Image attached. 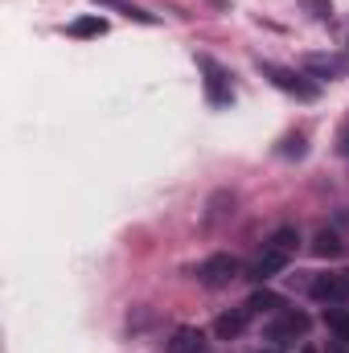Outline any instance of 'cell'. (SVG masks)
Returning a JSON list of instances; mask_svg holds the SVG:
<instances>
[{"label": "cell", "instance_id": "1", "mask_svg": "<svg viewBox=\"0 0 349 353\" xmlns=\"http://www.w3.org/2000/svg\"><path fill=\"white\" fill-rule=\"evenodd\" d=\"M296 247H300V234H296V226H279L267 243H263V251L251 259V267L243 271L251 283H267V279H275L279 271H288L292 263V255H296Z\"/></svg>", "mask_w": 349, "mask_h": 353}, {"label": "cell", "instance_id": "2", "mask_svg": "<svg viewBox=\"0 0 349 353\" xmlns=\"http://www.w3.org/2000/svg\"><path fill=\"white\" fill-rule=\"evenodd\" d=\"M259 66V74L271 83V87H279L283 94H296V99H304V103H312L317 94H321V83L317 79H308L304 70H292V66H275V62H255Z\"/></svg>", "mask_w": 349, "mask_h": 353}, {"label": "cell", "instance_id": "3", "mask_svg": "<svg viewBox=\"0 0 349 353\" xmlns=\"http://www.w3.org/2000/svg\"><path fill=\"white\" fill-rule=\"evenodd\" d=\"M312 329V316L304 312V308H279V312H271V321H267V341L275 345V350H283V345H292V341H300L304 333Z\"/></svg>", "mask_w": 349, "mask_h": 353}, {"label": "cell", "instance_id": "4", "mask_svg": "<svg viewBox=\"0 0 349 353\" xmlns=\"http://www.w3.org/2000/svg\"><path fill=\"white\" fill-rule=\"evenodd\" d=\"M197 283L201 288H210V292H218V288H230L239 275H243V263L235 259V255H226V251H218V255H210V259H201L197 263Z\"/></svg>", "mask_w": 349, "mask_h": 353}, {"label": "cell", "instance_id": "5", "mask_svg": "<svg viewBox=\"0 0 349 353\" xmlns=\"http://www.w3.org/2000/svg\"><path fill=\"white\" fill-rule=\"evenodd\" d=\"M197 66H201V87H206V103L210 107H230L235 103V83H230V70H222L214 58H197Z\"/></svg>", "mask_w": 349, "mask_h": 353}, {"label": "cell", "instance_id": "6", "mask_svg": "<svg viewBox=\"0 0 349 353\" xmlns=\"http://www.w3.org/2000/svg\"><path fill=\"white\" fill-rule=\"evenodd\" d=\"M300 70L317 83H333V79L349 74V54H304Z\"/></svg>", "mask_w": 349, "mask_h": 353}, {"label": "cell", "instance_id": "7", "mask_svg": "<svg viewBox=\"0 0 349 353\" xmlns=\"http://www.w3.org/2000/svg\"><path fill=\"white\" fill-rule=\"evenodd\" d=\"M251 321H255V312H251L247 304H239V308H230V312H222V316L214 321V337H218V341H235V337L247 333Z\"/></svg>", "mask_w": 349, "mask_h": 353}, {"label": "cell", "instance_id": "8", "mask_svg": "<svg viewBox=\"0 0 349 353\" xmlns=\"http://www.w3.org/2000/svg\"><path fill=\"white\" fill-rule=\"evenodd\" d=\"M308 296L312 300H321V304H346V283H341V271H333V275H317L312 283H308Z\"/></svg>", "mask_w": 349, "mask_h": 353}, {"label": "cell", "instance_id": "9", "mask_svg": "<svg viewBox=\"0 0 349 353\" xmlns=\"http://www.w3.org/2000/svg\"><path fill=\"white\" fill-rule=\"evenodd\" d=\"M206 333L201 329H177L173 341H169V353H206Z\"/></svg>", "mask_w": 349, "mask_h": 353}, {"label": "cell", "instance_id": "10", "mask_svg": "<svg viewBox=\"0 0 349 353\" xmlns=\"http://www.w3.org/2000/svg\"><path fill=\"white\" fill-rule=\"evenodd\" d=\"M94 4H103V8H115L119 17H128V21H140V25H157V12H144L140 4H132V0H94Z\"/></svg>", "mask_w": 349, "mask_h": 353}, {"label": "cell", "instance_id": "11", "mask_svg": "<svg viewBox=\"0 0 349 353\" xmlns=\"http://www.w3.org/2000/svg\"><path fill=\"white\" fill-rule=\"evenodd\" d=\"M325 325H329V333H333L337 341L349 345V308L346 304H329V308H325Z\"/></svg>", "mask_w": 349, "mask_h": 353}, {"label": "cell", "instance_id": "12", "mask_svg": "<svg viewBox=\"0 0 349 353\" xmlns=\"http://www.w3.org/2000/svg\"><path fill=\"white\" fill-rule=\"evenodd\" d=\"M341 251H346V243H341L333 230H321V234L312 239V255H317V259H337Z\"/></svg>", "mask_w": 349, "mask_h": 353}, {"label": "cell", "instance_id": "13", "mask_svg": "<svg viewBox=\"0 0 349 353\" xmlns=\"http://www.w3.org/2000/svg\"><path fill=\"white\" fill-rule=\"evenodd\" d=\"M247 308H251L255 316H259V312H267V316H271V312H279V308H283V300H279L275 292H267V288H259V292H255V296L247 300Z\"/></svg>", "mask_w": 349, "mask_h": 353}, {"label": "cell", "instance_id": "14", "mask_svg": "<svg viewBox=\"0 0 349 353\" xmlns=\"http://www.w3.org/2000/svg\"><path fill=\"white\" fill-rule=\"evenodd\" d=\"M107 33V21L103 17H79L70 25V37H103Z\"/></svg>", "mask_w": 349, "mask_h": 353}, {"label": "cell", "instance_id": "15", "mask_svg": "<svg viewBox=\"0 0 349 353\" xmlns=\"http://www.w3.org/2000/svg\"><path fill=\"white\" fill-rule=\"evenodd\" d=\"M226 214H235V197H230V193H218V197L210 201V210H206V226H214V222L226 218Z\"/></svg>", "mask_w": 349, "mask_h": 353}, {"label": "cell", "instance_id": "16", "mask_svg": "<svg viewBox=\"0 0 349 353\" xmlns=\"http://www.w3.org/2000/svg\"><path fill=\"white\" fill-rule=\"evenodd\" d=\"M279 157H304L308 152V144H304V136H288V140H279V148H275Z\"/></svg>", "mask_w": 349, "mask_h": 353}, {"label": "cell", "instance_id": "17", "mask_svg": "<svg viewBox=\"0 0 349 353\" xmlns=\"http://www.w3.org/2000/svg\"><path fill=\"white\" fill-rule=\"evenodd\" d=\"M304 8H308L317 21H329V17H333V0H304Z\"/></svg>", "mask_w": 349, "mask_h": 353}, {"label": "cell", "instance_id": "18", "mask_svg": "<svg viewBox=\"0 0 349 353\" xmlns=\"http://www.w3.org/2000/svg\"><path fill=\"white\" fill-rule=\"evenodd\" d=\"M337 152H341V157L349 161V123L341 128V132H337Z\"/></svg>", "mask_w": 349, "mask_h": 353}, {"label": "cell", "instance_id": "19", "mask_svg": "<svg viewBox=\"0 0 349 353\" xmlns=\"http://www.w3.org/2000/svg\"><path fill=\"white\" fill-rule=\"evenodd\" d=\"M325 353H349V345H346V341H337V337H333V345H325Z\"/></svg>", "mask_w": 349, "mask_h": 353}, {"label": "cell", "instance_id": "20", "mask_svg": "<svg viewBox=\"0 0 349 353\" xmlns=\"http://www.w3.org/2000/svg\"><path fill=\"white\" fill-rule=\"evenodd\" d=\"M341 283H346V296H349V271H341Z\"/></svg>", "mask_w": 349, "mask_h": 353}, {"label": "cell", "instance_id": "21", "mask_svg": "<svg viewBox=\"0 0 349 353\" xmlns=\"http://www.w3.org/2000/svg\"><path fill=\"white\" fill-rule=\"evenodd\" d=\"M259 353H275V345H271V350H259Z\"/></svg>", "mask_w": 349, "mask_h": 353}, {"label": "cell", "instance_id": "22", "mask_svg": "<svg viewBox=\"0 0 349 353\" xmlns=\"http://www.w3.org/2000/svg\"><path fill=\"white\" fill-rule=\"evenodd\" d=\"M304 353H312V350H304Z\"/></svg>", "mask_w": 349, "mask_h": 353}, {"label": "cell", "instance_id": "23", "mask_svg": "<svg viewBox=\"0 0 349 353\" xmlns=\"http://www.w3.org/2000/svg\"><path fill=\"white\" fill-rule=\"evenodd\" d=\"M206 353H210V350H206Z\"/></svg>", "mask_w": 349, "mask_h": 353}]
</instances>
